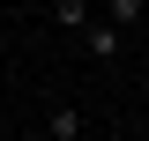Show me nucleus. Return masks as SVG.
<instances>
[{
    "label": "nucleus",
    "instance_id": "nucleus-1",
    "mask_svg": "<svg viewBox=\"0 0 149 141\" xmlns=\"http://www.w3.org/2000/svg\"><path fill=\"white\" fill-rule=\"evenodd\" d=\"M74 37H82V52H90V59H119V52H127V45H119V22H82V30H74Z\"/></svg>",
    "mask_w": 149,
    "mask_h": 141
},
{
    "label": "nucleus",
    "instance_id": "nucleus-2",
    "mask_svg": "<svg viewBox=\"0 0 149 141\" xmlns=\"http://www.w3.org/2000/svg\"><path fill=\"white\" fill-rule=\"evenodd\" d=\"M52 22L60 30H82V22H90V0H52Z\"/></svg>",
    "mask_w": 149,
    "mask_h": 141
},
{
    "label": "nucleus",
    "instance_id": "nucleus-3",
    "mask_svg": "<svg viewBox=\"0 0 149 141\" xmlns=\"http://www.w3.org/2000/svg\"><path fill=\"white\" fill-rule=\"evenodd\" d=\"M52 141H82V111H74V104L52 111Z\"/></svg>",
    "mask_w": 149,
    "mask_h": 141
},
{
    "label": "nucleus",
    "instance_id": "nucleus-4",
    "mask_svg": "<svg viewBox=\"0 0 149 141\" xmlns=\"http://www.w3.org/2000/svg\"><path fill=\"white\" fill-rule=\"evenodd\" d=\"M142 8H149V0H104V22L127 30V22H142Z\"/></svg>",
    "mask_w": 149,
    "mask_h": 141
}]
</instances>
